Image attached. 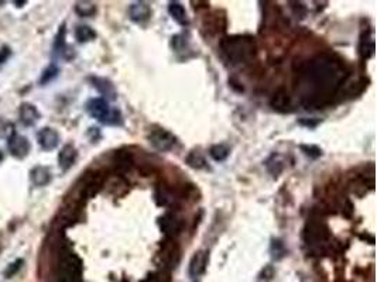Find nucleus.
Listing matches in <instances>:
<instances>
[{"label": "nucleus", "mask_w": 377, "mask_h": 282, "mask_svg": "<svg viewBox=\"0 0 377 282\" xmlns=\"http://www.w3.org/2000/svg\"><path fill=\"white\" fill-rule=\"evenodd\" d=\"M57 74H58V68L54 66V65H51L50 68H47V70H44L43 78H41V84H47V82H50L51 79L57 76Z\"/></svg>", "instance_id": "nucleus-32"}, {"label": "nucleus", "mask_w": 377, "mask_h": 282, "mask_svg": "<svg viewBox=\"0 0 377 282\" xmlns=\"http://www.w3.org/2000/svg\"><path fill=\"white\" fill-rule=\"evenodd\" d=\"M116 162L120 168H129L132 165V157L126 151H119L116 152Z\"/></svg>", "instance_id": "nucleus-26"}, {"label": "nucleus", "mask_w": 377, "mask_h": 282, "mask_svg": "<svg viewBox=\"0 0 377 282\" xmlns=\"http://www.w3.org/2000/svg\"><path fill=\"white\" fill-rule=\"evenodd\" d=\"M274 266H266L260 271V274L257 275V282H271L273 278H274Z\"/></svg>", "instance_id": "nucleus-25"}, {"label": "nucleus", "mask_w": 377, "mask_h": 282, "mask_svg": "<svg viewBox=\"0 0 377 282\" xmlns=\"http://www.w3.org/2000/svg\"><path fill=\"white\" fill-rule=\"evenodd\" d=\"M352 212H353V204H350V202H346V206H343V213H345L346 218H350Z\"/></svg>", "instance_id": "nucleus-34"}, {"label": "nucleus", "mask_w": 377, "mask_h": 282, "mask_svg": "<svg viewBox=\"0 0 377 282\" xmlns=\"http://www.w3.org/2000/svg\"><path fill=\"white\" fill-rule=\"evenodd\" d=\"M271 254H273V258L275 260H280L281 257H284L285 248H284V244L280 240H274L273 242V244H271Z\"/></svg>", "instance_id": "nucleus-29"}, {"label": "nucleus", "mask_w": 377, "mask_h": 282, "mask_svg": "<svg viewBox=\"0 0 377 282\" xmlns=\"http://www.w3.org/2000/svg\"><path fill=\"white\" fill-rule=\"evenodd\" d=\"M220 51L232 64L247 62L256 51V42L250 36H232L222 40Z\"/></svg>", "instance_id": "nucleus-2"}, {"label": "nucleus", "mask_w": 377, "mask_h": 282, "mask_svg": "<svg viewBox=\"0 0 377 282\" xmlns=\"http://www.w3.org/2000/svg\"><path fill=\"white\" fill-rule=\"evenodd\" d=\"M37 140H39L41 148L46 150V151H53L57 148V146L60 142V134L51 127H44L37 134Z\"/></svg>", "instance_id": "nucleus-8"}, {"label": "nucleus", "mask_w": 377, "mask_h": 282, "mask_svg": "<svg viewBox=\"0 0 377 282\" xmlns=\"http://www.w3.org/2000/svg\"><path fill=\"white\" fill-rule=\"evenodd\" d=\"M95 84V88L105 96H109L110 99H115V89L110 85V82H108L106 79L101 78H94L92 79Z\"/></svg>", "instance_id": "nucleus-20"}, {"label": "nucleus", "mask_w": 377, "mask_h": 282, "mask_svg": "<svg viewBox=\"0 0 377 282\" xmlns=\"http://www.w3.org/2000/svg\"><path fill=\"white\" fill-rule=\"evenodd\" d=\"M267 170L270 171V174H273L274 176H277L278 174L281 172V170H283V164H281V161H278V160H275V157H273L267 162Z\"/></svg>", "instance_id": "nucleus-31"}, {"label": "nucleus", "mask_w": 377, "mask_h": 282, "mask_svg": "<svg viewBox=\"0 0 377 282\" xmlns=\"http://www.w3.org/2000/svg\"><path fill=\"white\" fill-rule=\"evenodd\" d=\"M158 224H160V228H161V232L164 233L167 238H174L175 236L180 233L181 230L180 220H177V218L173 216V214H170V213L161 216L158 219Z\"/></svg>", "instance_id": "nucleus-9"}, {"label": "nucleus", "mask_w": 377, "mask_h": 282, "mask_svg": "<svg viewBox=\"0 0 377 282\" xmlns=\"http://www.w3.org/2000/svg\"><path fill=\"white\" fill-rule=\"evenodd\" d=\"M77 157H78V152H77V148L71 146V144H67L64 146L60 154H58V164H60V168L63 171H68L71 168L72 165L75 164L77 161Z\"/></svg>", "instance_id": "nucleus-11"}, {"label": "nucleus", "mask_w": 377, "mask_h": 282, "mask_svg": "<svg viewBox=\"0 0 377 282\" xmlns=\"http://www.w3.org/2000/svg\"><path fill=\"white\" fill-rule=\"evenodd\" d=\"M270 104H271V108L274 110H277V112H287L291 106L290 96H288V94H287L284 89H278V90L273 94V98H271V100H270Z\"/></svg>", "instance_id": "nucleus-15"}, {"label": "nucleus", "mask_w": 377, "mask_h": 282, "mask_svg": "<svg viewBox=\"0 0 377 282\" xmlns=\"http://www.w3.org/2000/svg\"><path fill=\"white\" fill-rule=\"evenodd\" d=\"M75 38L78 40L79 42H88L96 38V32L89 26H78L75 30Z\"/></svg>", "instance_id": "nucleus-19"}, {"label": "nucleus", "mask_w": 377, "mask_h": 282, "mask_svg": "<svg viewBox=\"0 0 377 282\" xmlns=\"http://www.w3.org/2000/svg\"><path fill=\"white\" fill-rule=\"evenodd\" d=\"M345 70L329 55H319L306 64L301 72L302 104L306 109H318L332 100L345 80Z\"/></svg>", "instance_id": "nucleus-1"}, {"label": "nucleus", "mask_w": 377, "mask_h": 282, "mask_svg": "<svg viewBox=\"0 0 377 282\" xmlns=\"http://www.w3.org/2000/svg\"><path fill=\"white\" fill-rule=\"evenodd\" d=\"M75 12L81 17H91L96 13V6L91 2H78L75 4Z\"/></svg>", "instance_id": "nucleus-22"}, {"label": "nucleus", "mask_w": 377, "mask_h": 282, "mask_svg": "<svg viewBox=\"0 0 377 282\" xmlns=\"http://www.w3.org/2000/svg\"><path fill=\"white\" fill-rule=\"evenodd\" d=\"M229 152H230V150L225 146V144H216V146H212L211 150H209V154H211V157L215 160V161H225L226 158L229 157Z\"/></svg>", "instance_id": "nucleus-21"}, {"label": "nucleus", "mask_w": 377, "mask_h": 282, "mask_svg": "<svg viewBox=\"0 0 377 282\" xmlns=\"http://www.w3.org/2000/svg\"><path fill=\"white\" fill-rule=\"evenodd\" d=\"M360 55L364 58V60H367L370 56H373L374 54V41L371 37H367L366 36V38H361L360 41Z\"/></svg>", "instance_id": "nucleus-24"}, {"label": "nucleus", "mask_w": 377, "mask_h": 282, "mask_svg": "<svg viewBox=\"0 0 377 282\" xmlns=\"http://www.w3.org/2000/svg\"><path fill=\"white\" fill-rule=\"evenodd\" d=\"M129 16L136 23H144L151 17V8L144 2H136L129 8Z\"/></svg>", "instance_id": "nucleus-12"}, {"label": "nucleus", "mask_w": 377, "mask_h": 282, "mask_svg": "<svg viewBox=\"0 0 377 282\" xmlns=\"http://www.w3.org/2000/svg\"><path fill=\"white\" fill-rule=\"evenodd\" d=\"M87 110L92 118L108 124H116L118 118H120V113L118 110H110L109 103L102 98L91 99L87 104Z\"/></svg>", "instance_id": "nucleus-3"}, {"label": "nucleus", "mask_w": 377, "mask_h": 282, "mask_svg": "<svg viewBox=\"0 0 377 282\" xmlns=\"http://www.w3.org/2000/svg\"><path fill=\"white\" fill-rule=\"evenodd\" d=\"M9 56H10V48L9 47H3L0 50V65L3 62H6V60H8Z\"/></svg>", "instance_id": "nucleus-33"}, {"label": "nucleus", "mask_w": 377, "mask_h": 282, "mask_svg": "<svg viewBox=\"0 0 377 282\" xmlns=\"http://www.w3.org/2000/svg\"><path fill=\"white\" fill-rule=\"evenodd\" d=\"M2 158H3V156H2V151H0V161H2Z\"/></svg>", "instance_id": "nucleus-35"}, {"label": "nucleus", "mask_w": 377, "mask_h": 282, "mask_svg": "<svg viewBox=\"0 0 377 282\" xmlns=\"http://www.w3.org/2000/svg\"><path fill=\"white\" fill-rule=\"evenodd\" d=\"M30 178H32V182L36 186H46L51 180V172H50L48 168L40 165V166L33 168L32 172H30Z\"/></svg>", "instance_id": "nucleus-16"}, {"label": "nucleus", "mask_w": 377, "mask_h": 282, "mask_svg": "<svg viewBox=\"0 0 377 282\" xmlns=\"http://www.w3.org/2000/svg\"><path fill=\"white\" fill-rule=\"evenodd\" d=\"M19 118L24 126H33L40 120V112L32 103H23L19 110Z\"/></svg>", "instance_id": "nucleus-14"}, {"label": "nucleus", "mask_w": 377, "mask_h": 282, "mask_svg": "<svg viewBox=\"0 0 377 282\" xmlns=\"http://www.w3.org/2000/svg\"><path fill=\"white\" fill-rule=\"evenodd\" d=\"M168 13H170V16L173 17L177 23L182 24V26L188 24L187 12H185V8H184V6L181 4L180 2H171L168 4Z\"/></svg>", "instance_id": "nucleus-17"}, {"label": "nucleus", "mask_w": 377, "mask_h": 282, "mask_svg": "<svg viewBox=\"0 0 377 282\" xmlns=\"http://www.w3.org/2000/svg\"><path fill=\"white\" fill-rule=\"evenodd\" d=\"M208 266V251H197L189 261V275L191 276H199L205 272Z\"/></svg>", "instance_id": "nucleus-10"}, {"label": "nucleus", "mask_w": 377, "mask_h": 282, "mask_svg": "<svg viewBox=\"0 0 377 282\" xmlns=\"http://www.w3.org/2000/svg\"><path fill=\"white\" fill-rule=\"evenodd\" d=\"M60 270L65 282L81 281L82 262L74 252H64L61 262H60Z\"/></svg>", "instance_id": "nucleus-4"}, {"label": "nucleus", "mask_w": 377, "mask_h": 282, "mask_svg": "<svg viewBox=\"0 0 377 282\" xmlns=\"http://www.w3.org/2000/svg\"><path fill=\"white\" fill-rule=\"evenodd\" d=\"M171 281V276H170V272L168 271H158V272H154L151 274L144 282H170Z\"/></svg>", "instance_id": "nucleus-27"}, {"label": "nucleus", "mask_w": 377, "mask_h": 282, "mask_svg": "<svg viewBox=\"0 0 377 282\" xmlns=\"http://www.w3.org/2000/svg\"><path fill=\"white\" fill-rule=\"evenodd\" d=\"M102 178L99 176V175H94L91 180H88L87 184H85V186L82 189V196L85 198V199H91V198H94L101 188H102Z\"/></svg>", "instance_id": "nucleus-18"}, {"label": "nucleus", "mask_w": 377, "mask_h": 282, "mask_svg": "<svg viewBox=\"0 0 377 282\" xmlns=\"http://www.w3.org/2000/svg\"><path fill=\"white\" fill-rule=\"evenodd\" d=\"M0 252H2V247H0Z\"/></svg>", "instance_id": "nucleus-36"}, {"label": "nucleus", "mask_w": 377, "mask_h": 282, "mask_svg": "<svg viewBox=\"0 0 377 282\" xmlns=\"http://www.w3.org/2000/svg\"><path fill=\"white\" fill-rule=\"evenodd\" d=\"M161 260H163L165 266L174 268L175 264L178 262V260H180L178 246L174 242H165V244L163 246V251H161Z\"/></svg>", "instance_id": "nucleus-13"}, {"label": "nucleus", "mask_w": 377, "mask_h": 282, "mask_svg": "<svg viewBox=\"0 0 377 282\" xmlns=\"http://www.w3.org/2000/svg\"><path fill=\"white\" fill-rule=\"evenodd\" d=\"M149 142L158 151H170L175 146L177 138L173 133L167 132L164 128H154L147 136Z\"/></svg>", "instance_id": "nucleus-6"}, {"label": "nucleus", "mask_w": 377, "mask_h": 282, "mask_svg": "<svg viewBox=\"0 0 377 282\" xmlns=\"http://www.w3.org/2000/svg\"><path fill=\"white\" fill-rule=\"evenodd\" d=\"M329 238V230L319 220H309L304 228V240L311 246H321Z\"/></svg>", "instance_id": "nucleus-5"}, {"label": "nucleus", "mask_w": 377, "mask_h": 282, "mask_svg": "<svg viewBox=\"0 0 377 282\" xmlns=\"http://www.w3.org/2000/svg\"><path fill=\"white\" fill-rule=\"evenodd\" d=\"M8 148L13 157L17 160H23L29 156L32 146H30V141L27 140L24 136H20L15 132L12 136H9Z\"/></svg>", "instance_id": "nucleus-7"}, {"label": "nucleus", "mask_w": 377, "mask_h": 282, "mask_svg": "<svg viewBox=\"0 0 377 282\" xmlns=\"http://www.w3.org/2000/svg\"><path fill=\"white\" fill-rule=\"evenodd\" d=\"M299 148L304 151L305 156L311 158H318L322 156V151H321V148H318L316 146H305V144H302V146H299Z\"/></svg>", "instance_id": "nucleus-30"}, {"label": "nucleus", "mask_w": 377, "mask_h": 282, "mask_svg": "<svg viewBox=\"0 0 377 282\" xmlns=\"http://www.w3.org/2000/svg\"><path fill=\"white\" fill-rule=\"evenodd\" d=\"M187 164L191 166V168H195V170H202L206 165V161H205L204 156L198 151H191L187 157Z\"/></svg>", "instance_id": "nucleus-23"}, {"label": "nucleus", "mask_w": 377, "mask_h": 282, "mask_svg": "<svg viewBox=\"0 0 377 282\" xmlns=\"http://www.w3.org/2000/svg\"><path fill=\"white\" fill-rule=\"evenodd\" d=\"M23 264H24V261L20 258L16 260L15 262H12V264L6 268V271H5V276H6V278H12V276H15V275L20 271V268L23 266Z\"/></svg>", "instance_id": "nucleus-28"}]
</instances>
